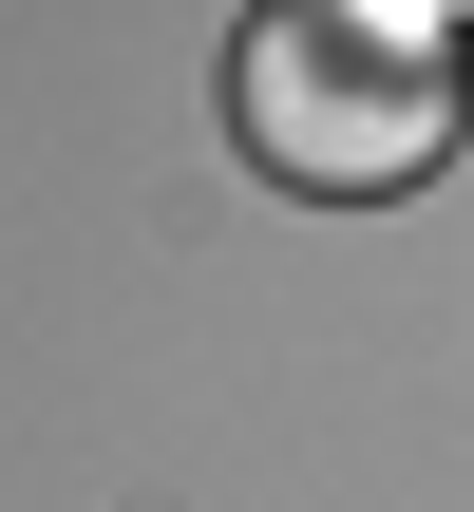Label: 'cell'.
<instances>
[{"label": "cell", "mask_w": 474, "mask_h": 512, "mask_svg": "<svg viewBox=\"0 0 474 512\" xmlns=\"http://www.w3.org/2000/svg\"><path fill=\"white\" fill-rule=\"evenodd\" d=\"M228 133L285 171V190H418L456 152V38L399 19V0H266V38L228 57Z\"/></svg>", "instance_id": "obj_1"}]
</instances>
